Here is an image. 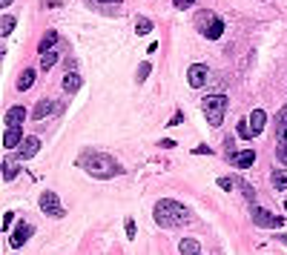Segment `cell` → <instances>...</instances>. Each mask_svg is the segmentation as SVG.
Here are the masks:
<instances>
[{
	"label": "cell",
	"mask_w": 287,
	"mask_h": 255,
	"mask_svg": "<svg viewBox=\"0 0 287 255\" xmlns=\"http://www.w3.org/2000/svg\"><path fill=\"white\" fill-rule=\"evenodd\" d=\"M152 215H155V224H158V227H167V229L169 227H181V224L192 221L190 209H187L184 204H178V201H169V198L158 201L155 209H152Z\"/></svg>",
	"instance_id": "cell-1"
},
{
	"label": "cell",
	"mask_w": 287,
	"mask_h": 255,
	"mask_svg": "<svg viewBox=\"0 0 287 255\" xmlns=\"http://www.w3.org/2000/svg\"><path fill=\"white\" fill-rule=\"evenodd\" d=\"M81 170H86L92 178H112V175H118L121 172V167L109 158V155H103V152H84L81 155Z\"/></svg>",
	"instance_id": "cell-2"
},
{
	"label": "cell",
	"mask_w": 287,
	"mask_h": 255,
	"mask_svg": "<svg viewBox=\"0 0 287 255\" xmlns=\"http://www.w3.org/2000/svg\"><path fill=\"white\" fill-rule=\"evenodd\" d=\"M227 106H230V101H227V95H207L201 101V109H204V118H207V123L216 129V126H221V120H224V112H227Z\"/></svg>",
	"instance_id": "cell-3"
},
{
	"label": "cell",
	"mask_w": 287,
	"mask_h": 255,
	"mask_svg": "<svg viewBox=\"0 0 287 255\" xmlns=\"http://www.w3.org/2000/svg\"><path fill=\"white\" fill-rule=\"evenodd\" d=\"M195 29L201 34H207V40H219L221 34H224V20L216 17V12L201 9V12L195 15Z\"/></svg>",
	"instance_id": "cell-4"
},
{
	"label": "cell",
	"mask_w": 287,
	"mask_h": 255,
	"mask_svg": "<svg viewBox=\"0 0 287 255\" xmlns=\"http://www.w3.org/2000/svg\"><path fill=\"white\" fill-rule=\"evenodd\" d=\"M253 224L255 227H264V229H276V227L285 224V218L282 215H273V212L261 209V206H253Z\"/></svg>",
	"instance_id": "cell-5"
},
{
	"label": "cell",
	"mask_w": 287,
	"mask_h": 255,
	"mask_svg": "<svg viewBox=\"0 0 287 255\" xmlns=\"http://www.w3.org/2000/svg\"><path fill=\"white\" fill-rule=\"evenodd\" d=\"M40 209H43L46 215H52V218H64V215H66L64 206L58 204V195H55V192H43V195H40Z\"/></svg>",
	"instance_id": "cell-6"
},
{
	"label": "cell",
	"mask_w": 287,
	"mask_h": 255,
	"mask_svg": "<svg viewBox=\"0 0 287 255\" xmlns=\"http://www.w3.org/2000/svg\"><path fill=\"white\" fill-rule=\"evenodd\" d=\"M207 78H210V72H207V66H204V63H192V66H190V72H187V81H190V86H192V89H201V86H207Z\"/></svg>",
	"instance_id": "cell-7"
},
{
	"label": "cell",
	"mask_w": 287,
	"mask_h": 255,
	"mask_svg": "<svg viewBox=\"0 0 287 255\" xmlns=\"http://www.w3.org/2000/svg\"><path fill=\"white\" fill-rule=\"evenodd\" d=\"M32 232H34L32 224H20L15 232H12V238H9V247H12V250H20V247H23L26 241L32 238Z\"/></svg>",
	"instance_id": "cell-8"
},
{
	"label": "cell",
	"mask_w": 287,
	"mask_h": 255,
	"mask_svg": "<svg viewBox=\"0 0 287 255\" xmlns=\"http://www.w3.org/2000/svg\"><path fill=\"white\" fill-rule=\"evenodd\" d=\"M55 112H61V103L49 101V98H43V101H37V106L32 109V118L34 120H43L46 115H55Z\"/></svg>",
	"instance_id": "cell-9"
},
{
	"label": "cell",
	"mask_w": 287,
	"mask_h": 255,
	"mask_svg": "<svg viewBox=\"0 0 287 255\" xmlns=\"http://www.w3.org/2000/svg\"><path fill=\"white\" fill-rule=\"evenodd\" d=\"M37 149H40V138H34V135H29V138H23V143H20V161H29V158H34L37 155Z\"/></svg>",
	"instance_id": "cell-10"
},
{
	"label": "cell",
	"mask_w": 287,
	"mask_h": 255,
	"mask_svg": "<svg viewBox=\"0 0 287 255\" xmlns=\"http://www.w3.org/2000/svg\"><path fill=\"white\" fill-rule=\"evenodd\" d=\"M23 143V126H6V135H3V146L6 149H15Z\"/></svg>",
	"instance_id": "cell-11"
},
{
	"label": "cell",
	"mask_w": 287,
	"mask_h": 255,
	"mask_svg": "<svg viewBox=\"0 0 287 255\" xmlns=\"http://www.w3.org/2000/svg\"><path fill=\"white\" fill-rule=\"evenodd\" d=\"M23 120H26V109L23 106H9V112L3 115L6 126H23Z\"/></svg>",
	"instance_id": "cell-12"
},
{
	"label": "cell",
	"mask_w": 287,
	"mask_h": 255,
	"mask_svg": "<svg viewBox=\"0 0 287 255\" xmlns=\"http://www.w3.org/2000/svg\"><path fill=\"white\" fill-rule=\"evenodd\" d=\"M276 141L287 143V106L279 109V115H276Z\"/></svg>",
	"instance_id": "cell-13"
},
{
	"label": "cell",
	"mask_w": 287,
	"mask_h": 255,
	"mask_svg": "<svg viewBox=\"0 0 287 255\" xmlns=\"http://www.w3.org/2000/svg\"><path fill=\"white\" fill-rule=\"evenodd\" d=\"M230 161L236 164L238 170H247V167H253V164H255V152H253V149H244V152H236Z\"/></svg>",
	"instance_id": "cell-14"
},
{
	"label": "cell",
	"mask_w": 287,
	"mask_h": 255,
	"mask_svg": "<svg viewBox=\"0 0 287 255\" xmlns=\"http://www.w3.org/2000/svg\"><path fill=\"white\" fill-rule=\"evenodd\" d=\"M81 86H84V81H81V75H78V72H66V75H64V92L75 95Z\"/></svg>",
	"instance_id": "cell-15"
},
{
	"label": "cell",
	"mask_w": 287,
	"mask_h": 255,
	"mask_svg": "<svg viewBox=\"0 0 287 255\" xmlns=\"http://www.w3.org/2000/svg\"><path fill=\"white\" fill-rule=\"evenodd\" d=\"M247 120H250V129H253V135H258V132L264 129V123H267V115H264V109H253Z\"/></svg>",
	"instance_id": "cell-16"
},
{
	"label": "cell",
	"mask_w": 287,
	"mask_h": 255,
	"mask_svg": "<svg viewBox=\"0 0 287 255\" xmlns=\"http://www.w3.org/2000/svg\"><path fill=\"white\" fill-rule=\"evenodd\" d=\"M178 253L181 255H201V244L195 238H184L181 244H178Z\"/></svg>",
	"instance_id": "cell-17"
},
{
	"label": "cell",
	"mask_w": 287,
	"mask_h": 255,
	"mask_svg": "<svg viewBox=\"0 0 287 255\" xmlns=\"http://www.w3.org/2000/svg\"><path fill=\"white\" fill-rule=\"evenodd\" d=\"M32 84H34V69H23V72L17 75V89L26 92V89H32Z\"/></svg>",
	"instance_id": "cell-18"
},
{
	"label": "cell",
	"mask_w": 287,
	"mask_h": 255,
	"mask_svg": "<svg viewBox=\"0 0 287 255\" xmlns=\"http://www.w3.org/2000/svg\"><path fill=\"white\" fill-rule=\"evenodd\" d=\"M58 43V32L55 29H49V32L43 34V40L37 43V49H40V55H46V52H52V46Z\"/></svg>",
	"instance_id": "cell-19"
},
{
	"label": "cell",
	"mask_w": 287,
	"mask_h": 255,
	"mask_svg": "<svg viewBox=\"0 0 287 255\" xmlns=\"http://www.w3.org/2000/svg\"><path fill=\"white\" fill-rule=\"evenodd\" d=\"M270 184L279 189V192H285V189H287V172H282V170L273 172V175H270Z\"/></svg>",
	"instance_id": "cell-20"
},
{
	"label": "cell",
	"mask_w": 287,
	"mask_h": 255,
	"mask_svg": "<svg viewBox=\"0 0 287 255\" xmlns=\"http://www.w3.org/2000/svg\"><path fill=\"white\" fill-rule=\"evenodd\" d=\"M15 17L12 15H3V20H0V37H9L12 34V29H15Z\"/></svg>",
	"instance_id": "cell-21"
},
{
	"label": "cell",
	"mask_w": 287,
	"mask_h": 255,
	"mask_svg": "<svg viewBox=\"0 0 287 255\" xmlns=\"http://www.w3.org/2000/svg\"><path fill=\"white\" fill-rule=\"evenodd\" d=\"M15 175H17V164L12 161V158H6V161H3V178H6V181H12Z\"/></svg>",
	"instance_id": "cell-22"
},
{
	"label": "cell",
	"mask_w": 287,
	"mask_h": 255,
	"mask_svg": "<svg viewBox=\"0 0 287 255\" xmlns=\"http://www.w3.org/2000/svg\"><path fill=\"white\" fill-rule=\"evenodd\" d=\"M55 63H58V55H55V52H46V55H40V69H43V72H49Z\"/></svg>",
	"instance_id": "cell-23"
},
{
	"label": "cell",
	"mask_w": 287,
	"mask_h": 255,
	"mask_svg": "<svg viewBox=\"0 0 287 255\" xmlns=\"http://www.w3.org/2000/svg\"><path fill=\"white\" fill-rule=\"evenodd\" d=\"M150 32H152V20H150V17H138L135 34H150Z\"/></svg>",
	"instance_id": "cell-24"
},
{
	"label": "cell",
	"mask_w": 287,
	"mask_h": 255,
	"mask_svg": "<svg viewBox=\"0 0 287 255\" xmlns=\"http://www.w3.org/2000/svg\"><path fill=\"white\" fill-rule=\"evenodd\" d=\"M150 69H152V63H141V66H138V75H135L138 84H144V81L150 78Z\"/></svg>",
	"instance_id": "cell-25"
},
{
	"label": "cell",
	"mask_w": 287,
	"mask_h": 255,
	"mask_svg": "<svg viewBox=\"0 0 287 255\" xmlns=\"http://www.w3.org/2000/svg\"><path fill=\"white\" fill-rule=\"evenodd\" d=\"M238 135L241 138H253V129H250V120H238Z\"/></svg>",
	"instance_id": "cell-26"
},
{
	"label": "cell",
	"mask_w": 287,
	"mask_h": 255,
	"mask_svg": "<svg viewBox=\"0 0 287 255\" xmlns=\"http://www.w3.org/2000/svg\"><path fill=\"white\" fill-rule=\"evenodd\" d=\"M219 187L224 189V192H233V189H236V181H233V178H219Z\"/></svg>",
	"instance_id": "cell-27"
},
{
	"label": "cell",
	"mask_w": 287,
	"mask_h": 255,
	"mask_svg": "<svg viewBox=\"0 0 287 255\" xmlns=\"http://www.w3.org/2000/svg\"><path fill=\"white\" fill-rule=\"evenodd\" d=\"M276 158H279L282 164H287V143H279V149H276Z\"/></svg>",
	"instance_id": "cell-28"
},
{
	"label": "cell",
	"mask_w": 287,
	"mask_h": 255,
	"mask_svg": "<svg viewBox=\"0 0 287 255\" xmlns=\"http://www.w3.org/2000/svg\"><path fill=\"white\" fill-rule=\"evenodd\" d=\"M127 238L129 241L135 238V221H132V218H127Z\"/></svg>",
	"instance_id": "cell-29"
},
{
	"label": "cell",
	"mask_w": 287,
	"mask_h": 255,
	"mask_svg": "<svg viewBox=\"0 0 287 255\" xmlns=\"http://www.w3.org/2000/svg\"><path fill=\"white\" fill-rule=\"evenodd\" d=\"M241 192L247 195V201H253V198H255V189L250 187V184H241Z\"/></svg>",
	"instance_id": "cell-30"
},
{
	"label": "cell",
	"mask_w": 287,
	"mask_h": 255,
	"mask_svg": "<svg viewBox=\"0 0 287 255\" xmlns=\"http://www.w3.org/2000/svg\"><path fill=\"white\" fill-rule=\"evenodd\" d=\"M12 221H15V212H6V215H3V229H9Z\"/></svg>",
	"instance_id": "cell-31"
},
{
	"label": "cell",
	"mask_w": 287,
	"mask_h": 255,
	"mask_svg": "<svg viewBox=\"0 0 287 255\" xmlns=\"http://www.w3.org/2000/svg\"><path fill=\"white\" fill-rule=\"evenodd\" d=\"M172 3H175V6H178V9H190V6H192V3H195V0H172Z\"/></svg>",
	"instance_id": "cell-32"
},
{
	"label": "cell",
	"mask_w": 287,
	"mask_h": 255,
	"mask_svg": "<svg viewBox=\"0 0 287 255\" xmlns=\"http://www.w3.org/2000/svg\"><path fill=\"white\" fill-rule=\"evenodd\" d=\"M181 120H184V115H181V112H175V115H172V120H169V126H175V123H181Z\"/></svg>",
	"instance_id": "cell-33"
},
{
	"label": "cell",
	"mask_w": 287,
	"mask_h": 255,
	"mask_svg": "<svg viewBox=\"0 0 287 255\" xmlns=\"http://www.w3.org/2000/svg\"><path fill=\"white\" fill-rule=\"evenodd\" d=\"M64 66H66V72H75V66H78V63H75L72 57H66V63H64Z\"/></svg>",
	"instance_id": "cell-34"
},
{
	"label": "cell",
	"mask_w": 287,
	"mask_h": 255,
	"mask_svg": "<svg viewBox=\"0 0 287 255\" xmlns=\"http://www.w3.org/2000/svg\"><path fill=\"white\" fill-rule=\"evenodd\" d=\"M98 3H115V6H118L121 0H98Z\"/></svg>",
	"instance_id": "cell-35"
},
{
	"label": "cell",
	"mask_w": 287,
	"mask_h": 255,
	"mask_svg": "<svg viewBox=\"0 0 287 255\" xmlns=\"http://www.w3.org/2000/svg\"><path fill=\"white\" fill-rule=\"evenodd\" d=\"M9 3H12V0H0V6H9Z\"/></svg>",
	"instance_id": "cell-36"
}]
</instances>
